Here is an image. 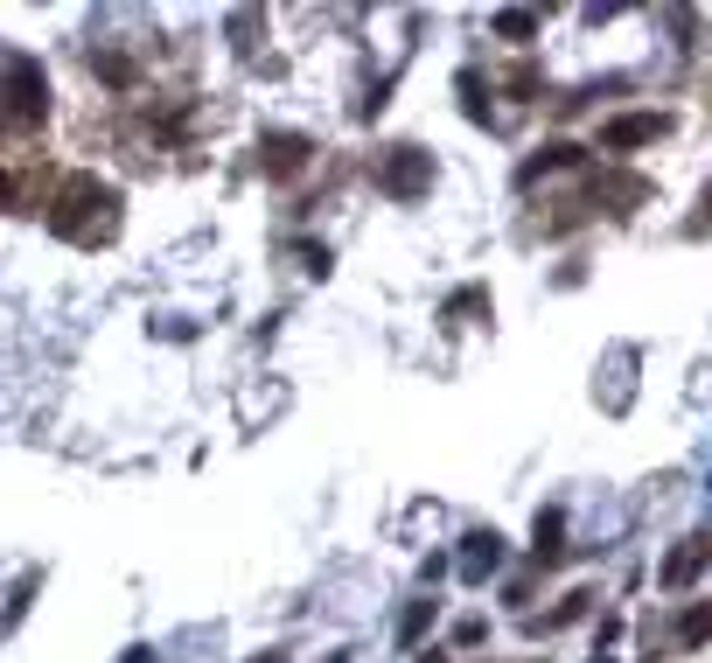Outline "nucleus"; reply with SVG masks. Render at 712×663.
<instances>
[{
  "mask_svg": "<svg viewBox=\"0 0 712 663\" xmlns=\"http://www.w3.org/2000/svg\"><path fill=\"white\" fill-rule=\"evenodd\" d=\"M587 189H594L601 203H608L615 217H628L636 203H650V182H643V175H622V168H601V175L587 182Z\"/></svg>",
  "mask_w": 712,
  "mask_h": 663,
  "instance_id": "obj_5",
  "label": "nucleus"
},
{
  "mask_svg": "<svg viewBox=\"0 0 712 663\" xmlns=\"http://www.w3.org/2000/svg\"><path fill=\"white\" fill-rule=\"evenodd\" d=\"M252 663H280V656H252Z\"/></svg>",
  "mask_w": 712,
  "mask_h": 663,
  "instance_id": "obj_18",
  "label": "nucleus"
},
{
  "mask_svg": "<svg viewBox=\"0 0 712 663\" xmlns=\"http://www.w3.org/2000/svg\"><path fill=\"white\" fill-rule=\"evenodd\" d=\"M496 559H504V538H496V530H475V538H468V559H461V573H468V579H482Z\"/></svg>",
  "mask_w": 712,
  "mask_h": 663,
  "instance_id": "obj_8",
  "label": "nucleus"
},
{
  "mask_svg": "<svg viewBox=\"0 0 712 663\" xmlns=\"http://www.w3.org/2000/svg\"><path fill=\"white\" fill-rule=\"evenodd\" d=\"M538 559H559V510L538 517Z\"/></svg>",
  "mask_w": 712,
  "mask_h": 663,
  "instance_id": "obj_12",
  "label": "nucleus"
},
{
  "mask_svg": "<svg viewBox=\"0 0 712 663\" xmlns=\"http://www.w3.org/2000/svg\"><path fill=\"white\" fill-rule=\"evenodd\" d=\"M91 70L105 77V85H119V91H126V85H134V64H126V57H119V49H98V57H91Z\"/></svg>",
  "mask_w": 712,
  "mask_h": 663,
  "instance_id": "obj_10",
  "label": "nucleus"
},
{
  "mask_svg": "<svg viewBox=\"0 0 712 663\" xmlns=\"http://www.w3.org/2000/svg\"><path fill=\"white\" fill-rule=\"evenodd\" d=\"M650 140H664V119H656V113H622V119L601 126V147H608V154H636Z\"/></svg>",
  "mask_w": 712,
  "mask_h": 663,
  "instance_id": "obj_4",
  "label": "nucleus"
},
{
  "mask_svg": "<svg viewBox=\"0 0 712 663\" xmlns=\"http://www.w3.org/2000/svg\"><path fill=\"white\" fill-rule=\"evenodd\" d=\"M126 663H154V650H134V656H126Z\"/></svg>",
  "mask_w": 712,
  "mask_h": 663,
  "instance_id": "obj_17",
  "label": "nucleus"
},
{
  "mask_svg": "<svg viewBox=\"0 0 712 663\" xmlns=\"http://www.w3.org/2000/svg\"><path fill=\"white\" fill-rule=\"evenodd\" d=\"M677 643H684V650H705V643H712V601H692V607L677 615Z\"/></svg>",
  "mask_w": 712,
  "mask_h": 663,
  "instance_id": "obj_7",
  "label": "nucleus"
},
{
  "mask_svg": "<svg viewBox=\"0 0 712 663\" xmlns=\"http://www.w3.org/2000/svg\"><path fill=\"white\" fill-rule=\"evenodd\" d=\"M301 265L308 273H329V245H301Z\"/></svg>",
  "mask_w": 712,
  "mask_h": 663,
  "instance_id": "obj_16",
  "label": "nucleus"
},
{
  "mask_svg": "<svg viewBox=\"0 0 712 663\" xmlns=\"http://www.w3.org/2000/svg\"><path fill=\"white\" fill-rule=\"evenodd\" d=\"M308 154H314L308 133H266V140H259V168H266L273 182H294L308 168Z\"/></svg>",
  "mask_w": 712,
  "mask_h": 663,
  "instance_id": "obj_3",
  "label": "nucleus"
},
{
  "mask_svg": "<svg viewBox=\"0 0 712 663\" xmlns=\"http://www.w3.org/2000/svg\"><path fill=\"white\" fill-rule=\"evenodd\" d=\"M705 566H712V538H684L671 559H664V587H671V594H677V587H692Z\"/></svg>",
  "mask_w": 712,
  "mask_h": 663,
  "instance_id": "obj_6",
  "label": "nucleus"
},
{
  "mask_svg": "<svg viewBox=\"0 0 712 663\" xmlns=\"http://www.w3.org/2000/svg\"><path fill=\"white\" fill-rule=\"evenodd\" d=\"M378 189L391 203H419V196L433 189V154L427 147H391L384 162H378Z\"/></svg>",
  "mask_w": 712,
  "mask_h": 663,
  "instance_id": "obj_2",
  "label": "nucleus"
},
{
  "mask_svg": "<svg viewBox=\"0 0 712 663\" xmlns=\"http://www.w3.org/2000/svg\"><path fill=\"white\" fill-rule=\"evenodd\" d=\"M504 85H510V91H517V98H531V91H538V70H531V64H517V70H510V77H504Z\"/></svg>",
  "mask_w": 712,
  "mask_h": 663,
  "instance_id": "obj_14",
  "label": "nucleus"
},
{
  "mask_svg": "<svg viewBox=\"0 0 712 663\" xmlns=\"http://www.w3.org/2000/svg\"><path fill=\"white\" fill-rule=\"evenodd\" d=\"M427 622H433V601H412L406 615H399V643H419V635H427Z\"/></svg>",
  "mask_w": 712,
  "mask_h": 663,
  "instance_id": "obj_11",
  "label": "nucleus"
},
{
  "mask_svg": "<svg viewBox=\"0 0 712 663\" xmlns=\"http://www.w3.org/2000/svg\"><path fill=\"white\" fill-rule=\"evenodd\" d=\"M461 98H468V119H489V105H482V77L461 70Z\"/></svg>",
  "mask_w": 712,
  "mask_h": 663,
  "instance_id": "obj_13",
  "label": "nucleus"
},
{
  "mask_svg": "<svg viewBox=\"0 0 712 663\" xmlns=\"http://www.w3.org/2000/svg\"><path fill=\"white\" fill-rule=\"evenodd\" d=\"M496 36H504V42H531L538 36V14L531 8H504V14H496Z\"/></svg>",
  "mask_w": 712,
  "mask_h": 663,
  "instance_id": "obj_9",
  "label": "nucleus"
},
{
  "mask_svg": "<svg viewBox=\"0 0 712 663\" xmlns=\"http://www.w3.org/2000/svg\"><path fill=\"white\" fill-rule=\"evenodd\" d=\"M482 308H489L482 286H461V294H455V314H482Z\"/></svg>",
  "mask_w": 712,
  "mask_h": 663,
  "instance_id": "obj_15",
  "label": "nucleus"
},
{
  "mask_svg": "<svg viewBox=\"0 0 712 663\" xmlns=\"http://www.w3.org/2000/svg\"><path fill=\"white\" fill-rule=\"evenodd\" d=\"M91 209H119V196L98 189L91 175H70L64 189H57V203H49V231H57V237H77V245H105V237H113V224H91Z\"/></svg>",
  "mask_w": 712,
  "mask_h": 663,
  "instance_id": "obj_1",
  "label": "nucleus"
}]
</instances>
